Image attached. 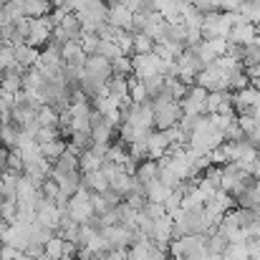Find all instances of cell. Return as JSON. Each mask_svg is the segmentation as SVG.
<instances>
[{"instance_id":"cell-7","label":"cell","mask_w":260,"mask_h":260,"mask_svg":"<svg viewBox=\"0 0 260 260\" xmlns=\"http://www.w3.org/2000/svg\"><path fill=\"white\" fill-rule=\"evenodd\" d=\"M69 149V142H63V139H53V142H43L41 144V154L48 159V162H58V157L63 154Z\"/></svg>"},{"instance_id":"cell-8","label":"cell","mask_w":260,"mask_h":260,"mask_svg":"<svg viewBox=\"0 0 260 260\" xmlns=\"http://www.w3.org/2000/svg\"><path fill=\"white\" fill-rule=\"evenodd\" d=\"M137 179L142 182V184H147V182H152V179H157V174H159V162L157 159H144V162H139V167H137Z\"/></svg>"},{"instance_id":"cell-4","label":"cell","mask_w":260,"mask_h":260,"mask_svg":"<svg viewBox=\"0 0 260 260\" xmlns=\"http://www.w3.org/2000/svg\"><path fill=\"white\" fill-rule=\"evenodd\" d=\"M15 48V61L28 71V69H33L36 66V61L41 58V48H36V46H30L28 41L25 43H20V46H13Z\"/></svg>"},{"instance_id":"cell-1","label":"cell","mask_w":260,"mask_h":260,"mask_svg":"<svg viewBox=\"0 0 260 260\" xmlns=\"http://www.w3.org/2000/svg\"><path fill=\"white\" fill-rule=\"evenodd\" d=\"M69 215H71V220H76L79 225L88 222V220L96 215L93 202H91V189L81 187V189H79V192L69 200Z\"/></svg>"},{"instance_id":"cell-19","label":"cell","mask_w":260,"mask_h":260,"mask_svg":"<svg viewBox=\"0 0 260 260\" xmlns=\"http://www.w3.org/2000/svg\"><path fill=\"white\" fill-rule=\"evenodd\" d=\"M18 253H20V250H15V248H10V245L0 243V260H15L18 258Z\"/></svg>"},{"instance_id":"cell-11","label":"cell","mask_w":260,"mask_h":260,"mask_svg":"<svg viewBox=\"0 0 260 260\" xmlns=\"http://www.w3.org/2000/svg\"><path fill=\"white\" fill-rule=\"evenodd\" d=\"M53 167L61 170V172H66V174L69 172H81V170H79V154L71 152V149H66V152L58 157V162H56Z\"/></svg>"},{"instance_id":"cell-21","label":"cell","mask_w":260,"mask_h":260,"mask_svg":"<svg viewBox=\"0 0 260 260\" xmlns=\"http://www.w3.org/2000/svg\"><path fill=\"white\" fill-rule=\"evenodd\" d=\"M5 3H10V0H5Z\"/></svg>"},{"instance_id":"cell-9","label":"cell","mask_w":260,"mask_h":260,"mask_svg":"<svg viewBox=\"0 0 260 260\" xmlns=\"http://www.w3.org/2000/svg\"><path fill=\"white\" fill-rule=\"evenodd\" d=\"M18 139H20V126L15 121H10V124H5L0 129V144L5 149H15L18 147Z\"/></svg>"},{"instance_id":"cell-10","label":"cell","mask_w":260,"mask_h":260,"mask_svg":"<svg viewBox=\"0 0 260 260\" xmlns=\"http://www.w3.org/2000/svg\"><path fill=\"white\" fill-rule=\"evenodd\" d=\"M23 8H25L28 18H41V15H48L53 10L51 0H23Z\"/></svg>"},{"instance_id":"cell-13","label":"cell","mask_w":260,"mask_h":260,"mask_svg":"<svg viewBox=\"0 0 260 260\" xmlns=\"http://www.w3.org/2000/svg\"><path fill=\"white\" fill-rule=\"evenodd\" d=\"M157 41L147 33H134V51L132 53H154Z\"/></svg>"},{"instance_id":"cell-3","label":"cell","mask_w":260,"mask_h":260,"mask_svg":"<svg viewBox=\"0 0 260 260\" xmlns=\"http://www.w3.org/2000/svg\"><path fill=\"white\" fill-rule=\"evenodd\" d=\"M109 23L121 28V30H134V10L124 3L109 5Z\"/></svg>"},{"instance_id":"cell-2","label":"cell","mask_w":260,"mask_h":260,"mask_svg":"<svg viewBox=\"0 0 260 260\" xmlns=\"http://www.w3.org/2000/svg\"><path fill=\"white\" fill-rule=\"evenodd\" d=\"M147 147H149V159H162L170 147H172V139L167 134V129H157V132H149L147 137Z\"/></svg>"},{"instance_id":"cell-15","label":"cell","mask_w":260,"mask_h":260,"mask_svg":"<svg viewBox=\"0 0 260 260\" xmlns=\"http://www.w3.org/2000/svg\"><path fill=\"white\" fill-rule=\"evenodd\" d=\"M111 71H114L116 76H129V74H134V63H132V58H129L126 53H121L119 58L111 61Z\"/></svg>"},{"instance_id":"cell-12","label":"cell","mask_w":260,"mask_h":260,"mask_svg":"<svg viewBox=\"0 0 260 260\" xmlns=\"http://www.w3.org/2000/svg\"><path fill=\"white\" fill-rule=\"evenodd\" d=\"M101 165H104V159H101V157H96L91 149H86V152H81V154H79V170H81V172L101 170Z\"/></svg>"},{"instance_id":"cell-14","label":"cell","mask_w":260,"mask_h":260,"mask_svg":"<svg viewBox=\"0 0 260 260\" xmlns=\"http://www.w3.org/2000/svg\"><path fill=\"white\" fill-rule=\"evenodd\" d=\"M38 124L41 126H58V111L51 104H43L38 109Z\"/></svg>"},{"instance_id":"cell-20","label":"cell","mask_w":260,"mask_h":260,"mask_svg":"<svg viewBox=\"0 0 260 260\" xmlns=\"http://www.w3.org/2000/svg\"><path fill=\"white\" fill-rule=\"evenodd\" d=\"M66 3H69V0H51L53 8H66ZM71 13H74V10H71Z\"/></svg>"},{"instance_id":"cell-17","label":"cell","mask_w":260,"mask_h":260,"mask_svg":"<svg viewBox=\"0 0 260 260\" xmlns=\"http://www.w3.org/2000/svg\"><path fill=\"white\" fill-rule=\"evenodd\" d=\"M124 51L119 48V43L116 41H104L101 38V43H99V56H104V58H109V61H114V58H119Z\"/></svg>"},{"instance_id":"cell-6","label":"cell","mask_w":260,"mask_h":260,"mask_svg":"<svg viewBox=\"0 0 260 260\" xmlns=\"http://www.w3.org/2000/svg\"><path fill=\"white\" fill-rule=\"evenodd\" d=\"M144 187H147V202L165 205V202H167V197L172 194V189H170L167 184H162V182H159V177H157V179H152V182H147Z\"/></svg>"},{"instance_id":"cell-16","label":"cell","mask_w":260,"mask_h":260,"mask_svg":"<svg viewBox=\"0 0 260 260\" xmlns=\"http://www.w3.org/2000/svg\"><path fill=\"white\" fill-rule=\"evenodd\" d=\"M63 243H66V240L56 233V235L46 243V255H51L53 260H63Z\"/></svg>"},{"instance_id":"cell-5","label":"cell","mask_w":260,"mask_h":260,"mask_svg":"<svg viewBox=\"0 0 260 260\" xmlns=\"http://www.w3.org/2000/svg\"><path fill=\"white\" fill-rule=\"evenodd\" d=\"M81 184L91 189V192H106L109 189V177L101 172V170H93V172H81Z\"/></svg>"},{"instance_id":"cell-18","label":"cell","mask_w":260,"mask_h":260,"mask_svg":"<svg viewBox=\"0 0 260 260\" xmlns=\"http://www.w3.org/2000/svg\"><path fill=\"white\" fill-rule=\"evenodd\" d=\"M81 46H84V51H86L88 56H96L99 53V43H101V38L96 36V33H81Z\"/></svg>"}]
</instances>
